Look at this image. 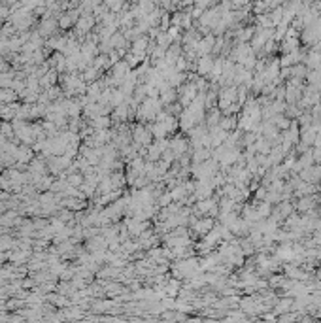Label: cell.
<instances>
[{
	"mask_svg": "<svg viewBox=\"0 0 321 323\" xmlns=\"http://www.w3.org/2000/svg\"><path fill=\"white\" fill-rule=\"evenodd\" d=\"M210 70H212V63H210L208 59H202V61L199 63V72H201V74H208Z\"/></svg>",
	"mask_w": 321,
	"mask_h": 323,
	"instance_id": "cell-5",
	"label": "cell"
},
{
	"mask_svg": "<svg viewBox=\"0 0 321 323\" xmlns=\"http://www.w3.org/2000/svg\"><path fill=\"white\" fill-rule=\"evenodd\" d=\"M197 89L199 87L195 83H187V85L182 87V91H180V104L182 106H189L193 100L197 98Z\"/></svg>",
	"mask_w": 321,
	"mask_h": 323,
	"instance_id": "cell-2",
	"label": "cell"
},
{
	"mask_svg": "<svg viewBox=\"0 0 321 323\" xmlns=\"http://www.w3.org/2000/svg\"><path fill=\"white\" fill-rule=\"evenodd\" d=\"M132 136H134V142L136 146H142V148H148L153 140V132H151V127H142L138 125L136 129L132 130Z\"/></svg>",
	"mask_w": 321,
	"mask_h": 323,
	"instance_id": "cell-1",
	"label": "cell"
},
{
	"mask_svg": "<svg viewBox=\"0 0 321 323\" xmlns=\"http://www.w3.org/2000/svg\"><path fill=\"white\" fill-rule=\"evenodd\" d=\"M168 150L176 155V159H180L183 153L187 151V140L182 138V136H174V138L168 142Z\"/></svg>",
	"mask_w": 321,
	"mask_h": 323,
	"instance_id": "cell-3",
	"label": "cell"
},
{
	"mask_svg": "<svg viewBox=\"0 0 321 323\" xmlns=\"http://www.w3.org/2000/svg\"><path fill=\"white\" fill-rule=\"evenodd\" d=\"M193 231L199 233V235H206L212 231V219H201L197 223H193Z\"/></svg>",
	"mask_w": 321,
	"mask_h": 323,
	"instance_id": "cell-4",
	"label": "cell"
}]
</instances>
